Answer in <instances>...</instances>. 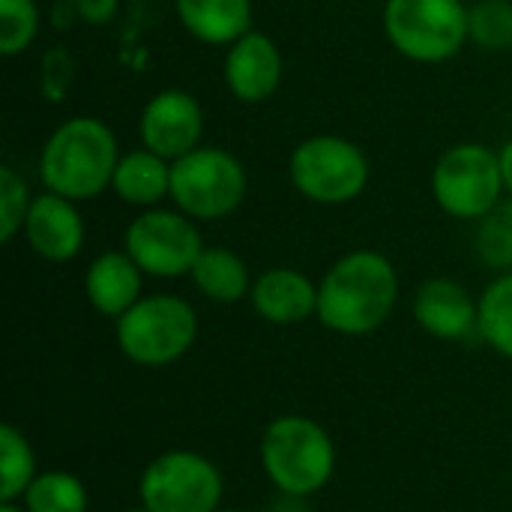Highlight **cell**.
I'll return each instance as SVG.
<instances>
[{
	"label": "cell",
	"mask_w": 512,
	"mask_h": 512,
	"mask_svg": "<svg viewBox=\"0 0 512 512\" xmlns=\"http://www.w3.org/2000/svg\"><path fill=\"white\" fill-rule=\"evenodd\" d=\"M138 495L150 512H216L222 501V474L210 459L174 450L147 465Z\"/></svg>",
	"instance_id": "30bf717a"
},
{
	"label": "cell",
	"mask_w": 512,
	"mask_h": 512,
	"mask_svg": "<svg viewBox=\"0 0 512 512\" xmlns=\"http://www.w3.org/2000/svg\"><path fill=\"white\" fill-rule=\"evenodd\" d=\"M21 234H24L27 246L33 249V255H39L48 264H66V261L78 258L84 249V240H87V228H84L78 201L63 198L48 189L42 195H33V204H30Z\"/></svg>",
	"instance_id": "4fadbf2b"
},
{
	"label": "cell",
	"mask_w": 512,
	"mask_h": 512,
	"mask_svg": "<svg viewBox=\"0 0 512 512\" xmlns=\"http://www.w3.org/2000/svg\"><path fill=\"white\" fill-rule=\"evenodd\" d=\"M111 192L138 210L159 207L165 198H171V162L147 147L129 150L114 168Z\"/></svg>",
	"instance_id": "ac0fdd59"
},
{
	"label": "cell",
	"mask_w": 512,
	"mask_h": 512,
	"mask_svg": "<svg viewBox=\"0 0 512 512\" xmlns=\"http://www.w3.org/2000/svg\"><path fill=\"white\" fill-rule=\"evenodd\" d=\"M285 75V57L273 36L249 30L225 51L222 78L228 93L243 105H261L276 96Z\"/></svg>",
	"instance_id": "7c38bea8"
},
{
	"label": "cell",
	"mask_w": 512,
	"mask_h": 512,
	"mask_svg": "<svg viewBox=\"0 0 512 512\" xmlns=\"http://www.w3.org/2000/svg\"><path fill=\"white\" fill-rule=\"evenodd\" d=\"M477 255L492 270H512V198L501 201L477 228Z\"/></svg>",
	"instance_id": "cb8c5ba5"
},
{
	"label": "cell",
	"mask_w": 512,
	"mask_h": 512,
	"mask_svg": "<svg viewBox=\"0 0 512 512\" xmlns=\"http://www.w3.org/2000/svg\"><path fill=\"white\" fill-rule=\"evenodd\" d=\"M39 36L36 0H0V54L18 57Z\"/></svg>",
	"instance_id": "d4e9b609"
},
{
	"label": "cell",
	"mask_w": 512,
	"mask_h": 512,
	"mask_svg": "<svg viewBox=\"0 0 512 512\" xmlns=\"http://www.w3.org/2000/svg\"><path fill=\"white\" fill-rule=\"evenodd\" d=\"M216 512H240V510H216Z\"/></svg>",
	"instance_id": "f546056e"
},
{
	"label": "cell",
	"mask_w": 512,
	"mask_h": 512,
	"mask_svg": "<svg viewBox=\"0 0 512 512\" xmlns=\"http://www.w3.org/2000/svg\"><path fill=\"white\" fill-rule=\"evenodd\" d=\"M114 129L90 114L63 120L39 150V180L48 192L72 201L99 198L111 189L114 168L120 162Z\"/></svg>",
	"instance_id": "7a4b0ae2"
},
{
	"label": "cell",
	"mask_w": 512,
	"mask_h": 512,
	"mask_svg": "<svg viewBox=\"0 0 512 512\" xmlns=\"http://www.w3.org/2000/svg\"><path fill=\"white\" fill-rule=\"evenodd\" d=\"M369 159L351 138L312 135L303 138L288 159L291 186L312 204L339 207L357 201L369 186Z\"/></svg>",
	"instance_id": "5b68a950"
},
{
	"label": "cell",
	"mask_w": 512,
	"mask_h": 512,
	"mask_svg": "<svg viewBox=\"0 0 512 512\" xmlns=\"http://www.w3.org/2000/svg\"><path fill=\"white\" fill-rule=\"evenodd\" d=\"M249 303L255 315L270 324H303L306 318L318 315V285L300 270L270 267L252 282Z\"/></svg>",
	"instance_id": "9a60e30c"
},
{
	"label": "cell",
	"mask_w": 512,
	"mask_h": 512,
	"mask_svg": "<svg viewBox=\"0 0 512 512\" xmlns=\"http://www.w3.org/2000/svg\"><path fill=\"white\" fill-rule=\"evenodd\" d=\"M33 480H36V456L27 438L6 423L0 429V504L21 501Z\"/></svg>",
	"instance_id": "44dd1931"
},
{
	"label": "cell",
	"mask_w": 512,
	"mask_h": 512,
	"mask_svg": "<svg viewBox=\"0 0 512 512\" xmlns=\"http://www.w3.org/2000/svg\"><path fill=\"white\" fill-rule=\"evenodd\" d=\"M123 249L144 270V276L180 279L192 273L204 252V240L192 216L177 207H150L129 222Z\"/></svg>",
	"instance_id": "9c48e42d"
},
{
	"label": "cell",
	"mask_w": 512,
	"mask_h": 512,
	"mask_svg": "<svg viewBox=\"0 0 512 512\" xmlns=\"http://www.w3.org/2000/svg\"><path fill=\"white\" fill-rule=\"evenodd\" d=\"M477 333L495 348L501 357L512 360V270L501 273L480 297Z\"/></svg>",
	"instance_id": "ffe728a7"
},
{
	"label": "cell",
	"mask_w": 512,
	"mask_h": 512,
	"mask_svg": "<svg viewBox=\"0 0 512 512\" xmlns=\"http://www.w3.org/2000/svg\"><path fill=\"white\" fill-rule=\"evenodd\" d=\"M75 6V15L90 24V27H105L114 21L117 9H120V0H72Z\"/></svg>",
	"instance_id": "4316f807"
},
{
	"label": "cell",
	"mask_w": 512,
	"mask_h": 512,
	"mask_svg": "<svg viewBox=\"0 0 512 512\" xmlns=\"http://www.w3.org/2000/svg\"><path fill=\"white\" fill-rule=\"evenodd\" d=\"M468 39L483 51H510L512 0H477L468 6Z\"/></svg>",
	"instance_id": "603a6c76"
},
{
	"label": "cell",
	"mask_w": 512,
	"mask_h": 512,
	"mask_svg": "<svg viewBox=\"0 0 512 512\" xmlns=\"http://www.w3.org/2000/svg\"><path fill=\"white\" fill-rule=\"evenodd\" d=\"M33 195L27 180L12 168H0V243H12L15 234L24 231V219L30 213Z\"/></svg>",
	"instance_id": "484cf974"
},
{
	"label": "cell",
	"mask_w": 512,
	"mask_h": 512,
	"mask_svg": "<svg viewBox=\"0 0 512 512\" xmlns=\"http://www.w3.org/2000/svg\"><path fill=\"white\" fill-rule=\"evenodd\" d=\"M21 501L27 512H87V492L81 480L66 471L36 474Z\"/></svg>",
	"instance_id": "7402d4cb"
},
{
	"label": "cell",
	"mask_w": 512,
	"mask_h": 512,
	"mask_svg": "<svg viewBox=\"0 0 512 512\" xmlns=\"http://www.w3.org/2000/svg\"><path fill=\"white\" fill-rule=\"evenodd\" d=\"M189 276L207 300L222 303V306H231V303H240L243 297H249L252 282H255L249 276L246 261L225 246H204V252L195 261Z\"/></svg>",
	"instance_id": "d6986e66"
},
{
	"label": "cell",
	"mask_w": 512,
	"mask_h": 512,
	"mask_svg": "<svg viewBox=\"0 0 512 512\" xmlns=\"http://www.w3.org/2000/svg\"><path fill=\"white\" fill-rule=\"evenodd\" d=\"M141 147L159 153L168 162L201 147L204 138V108L201 102L180 87H165L147 99L138 117Z\"/></svg>",
	"instance_id": "8fae6325"
},
{
	"label": "cell",
	"mask_w": 512,
	"mask_h": 512,
	"mask_svg": "<svg viewBox=\"0 0 512 512\" xmlns=\"http://www.w3.org/2000/svg\"><path fill=\"white\" fill-rule=\"evenodd\" d=\"M399 300V276L387 255L357 249L318 282V321L339 336H369L387 324Z\"/></svg>",
	"instance_id": "6da1fadb"
},
{
	"label": "cell",
	"mask_w": 512,
	"mask_h": 512,
	"mask_svg": "<svg viewBox=\"0 0 512 512\" xmlns=\"http://www.w3.org/2000/svg\"><path fill=\"white\" fill-rule=\"evenodd\" d=\"M0 512H27L24 507H18V504H0Z\"/></svg>",
	"instance_id": "f1b7e54d"
},
{
	"label": "cell",
	"mask_w": 512,
	"mask_h": 512,
	"mask_svg": "<svg viewBox=\"0 0 512 512\" xmlns=\"http://www.w3.org/2000/svg\"><path fill=\"white\" fill-rule=\"evenodd\" d=\"M174 12L192 39L216 48H228L246 36L255 18L252 0H174Z\"/></svg>",
	"instance_id": "e0dca14e"
},
{
	"label": "cell",
	"mask_w": 512,
	"mask_h": 512,
	"mask_svg": "<svg viewBox=\"0 0 512 512\" xmlns=\"http://www.w3.org/2000/svg\"><path fill=\"white\" fill-rule=\"evenodd\" d=\"M141 285H144V270L129 258L126 249L123 252L111 249V252L96 255L84 273L87 303L99 315L114 318V321L141 300Z\"/></svg>",
	"instance_id": "2e32d148"
},
{
	"label": "cell",
	"mask_w": 512,
	"mask_h": 512,
	"mask_svg": "<svg viewBox=\"0 0 512 512\" xmlns=\"http://www.w3.org/2000/svg\"><path fill=\"white\" fill-rule=\"evenodd\" d=\"M414 318L435 339H465L477 330L480 303L456 279H426L414 294Z\"/></svg>",
	"instance_id": "5bb4252c"
},
{
	"label": "cell",
	"mask_w": 512,
	"mask_h": 512,
	"mask_svg": "<svg viewBox=\"0 0 512 512\" xmlns=\"http://www.w3.org/2000/svg\"><path fill=\"white\" fill-rule=\"evenodd\" d=\"M261 462L270 483L285 498L300 501L330 483L336 471V447L315 420L291 414L267 426L261 438Z\"/></svg>",
	"instance_id": "3957f363"
},
{
	"label": "cell",
	"mask_w": 512,
	"mask_h": 512,
	"mask_svg": "<svg viewBox=\"0 0 512 512\" xmlns=\"http://www.w3.org/2000/svg\"><path fill=\"white\" fill-rule=\"evenodd\" d=\"M198 336V315L192 303L174 294L141 297L117 318V345L138 366H168L180 360Z\"/></svg>",
	"instance_id": "52a82bcc"
},
{
	"label": "cell",
	"mask_w": 512,
	"mask_h": 512,
	"mask_svg": "<svg viewBox=\"0 0 512 512\" xmlns=\"http://www.w3.org/2000/svg\"><path fill=\"white\" fill-rule=\"evenodd\" d=\"M132 512H150V510H144V507H141V510H132Z\"/></svg>",
	"instance_id": "4dcf8cb0"
},
{
	"label": "cell",
	"mask_w": 512,
	"mask_h": 512,
	"mask_svg": "<svg viewBox=\"0 0 512 512\" xmlns=\"http://www.w3.org/2000/svg\"><path fill=\"white\" fill-rule=\"evenodd\" d=\"M504 192L498 150L486 144H453L432 168V198L453 219L480 222L504 201Z\"/></svg>",
	"instance_id": "ba28073f"
},
{
	"label": "cell",
	"mask_w": 512,
	"mask_h": 512,
	"mask_svg": "<svg viewBox=\"0 0 512 512\" xmlns=\"http://www.w3.org/2000/svg\"><path fill=\"white\" fill-rule=\"evenodd\" d=\"M384 33L411 63H447L468 39V6L462 0H387Z\"/></svg>",
	"instance_id": "8992f818"
},
{
	"label": "cell",
	"mask_w": 512,
	"mask_h": 512,
	"mask_svg": "<svg viewBox=\"0 0 512 512\" xmlns=\"http://www.w3.org/2000/svg\"><path fill=\"white\" fill-rule=\"evenodd\" d=\"M498 162H501V177H504V189L512 198V138L504 141V147L498 150Z\"/></svg>",
	"instance_id": "83f0119b"
},
{
	"label": "cell",
	"mask_w": 512,
	"mask_h": 512,
	"mask_svg": "<svg viewBox=\"0 0 512 512\" xmlns=\"http://www.w3.org/2000/svg\"><path fill=\"white\" fill-rule=\"evenodd\" d=\"M249 192L243 162L225 150L201 144L171 162V201L195 222H219L234 216Z\"/></svg>",
	"instance_id": "277c9868"
}]
</instances>
